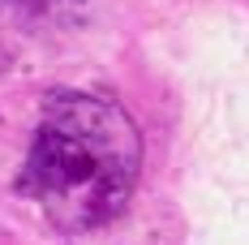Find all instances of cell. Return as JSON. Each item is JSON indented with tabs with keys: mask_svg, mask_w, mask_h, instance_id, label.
<instances>
[{
	"mask_svg": "<svg viewBox=\"0 0 249 245\" xmlns=\"http://www.w3.org/2000/svg\"><path fill=\"white\" fill-rule=\"evenodd\" d=\"M142 176V129L112 95L52 91L18 172L26 198L56 232H95L129 207Z\"/></svg>",
	"mask_w": 249,
	"mask_h": 245,
	"instance_id": "obj_1",
	"label": "cell"
},
{
	"mask_svg": "<svg viewBox=\"0 0 249 245\" xmlns=\"http://www.w3.org/2000/svg\"><path fill=\"white\" fill-rule=\"evenodd\" d=\"M4 69H9V52L0 48V74H4Z\"/></svg>",
	"mask_w": 249,
	"mask_h": 245,
	"instance_id": "obj_2",
	"label": "cell"
}]
</instances>
